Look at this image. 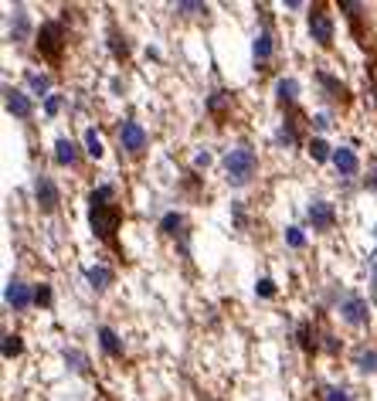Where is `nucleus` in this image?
I'll list each match as a JSON object with an SVG mask.
<instances>
[{
	"instance_id": "1",
	"label": "nucleus",
	"mask_w": 377,
	"mask_h": 401,
	"mask_svg": "<svg viewBox=\"0 0 377 401\" xmlns=\"http://www.w3.org/2000/svg\"><path fill=\"white\" fill-rule=\"evenodd\" d=\"M221 167H225V177L231 187H245L248 180L255 177V171H259V156H255L252 147H235L231 153H225Z\"/></svg>"
},
{
	"instance_id": "2",
	"label": "nucleus",
	"mask_w": 377,
	"mask_h": 401,
	"mask_svg": "<svg viewBox=\"0 0 377 401\" xmlns=\"http://www.w3.org/2000/svg\"><path fill=\"white\" fill-rule=\"evenodd\" d=\"M89 225H92L95 238L116 242V228L123 225V208L119 204H92L89 208Z\"/></svg>"
},
{
	"instance_id": "3",
	"label": "nucleus",
	"mask_w": 377,
	"mask_h": 401,
	"mask_svg": "<svg viewBox=\"0 0 377 401\" xmlns=\"http://www.w3.org/2000/svg\"><path fill=\"white\" fill-rule=\"evenodd\" d=\"M65 44H68V31H65V24H61V20H44L41 31H38L41 58H48V61H61Z\"/></svg>"
},
{
	"instance_id": "4",
	"label": "nucleus",
	"mask_w": 377,
	"mask_h": 401,
	"mask_svg": "<svg viewBox=\"0 0 377 401\" xmlns=\"http://www.w3.org/2000/svg\"><path fill=\"white\" fill-rule=\"evenodd\" d=\"M147 143H150V133L136 119H123L119 123V147L130 153V156H140V153L147 150Z\"/></svg>"
},
{
	"instance_id": "5",
	"label": "nucleus",
	"mask_w": 377,
	"mask_h": 401,
	"mask_svg": "<svg viewBox=\"0 0 377 401\" xmlns=\"http://www.w3.org/2000/svg\"><path fill=\"white\" fill-rule=\"evenodd\" d=\"M309 35H313V41L320 48H330L333 38H337V24H333V18L323 7H313V14H309Z\"/></svg>"
},
{
	"instance_id": "6",
	"label": "nucleus",
	"mask_w": 377,
	"mask_h": 401,
	"mask_svg": "<svg viewBox=\"0 0 377 401\" xmlns=\"http://www.w3.org/2000/svg\"><path fill=\"white\" fill-rule=\"evenodd\" d=\"M306 218H309V225L316 231H330L337 225V211L330 201H323V197H313L309 201V208H306Z\"/></svg>"
},
{
	"instance_id": "7",
	"label": "nucleus",
	"mask_w": 377,
	"mask_h": 401,
	"mask_svg": "<svg viewBox=\"0 0 377 401\" xmlns=\"http://www.w3.org/2000/svg\"><path fill=\"white\" fill-rule=\"evenodd\" d=\"M340 316H343L350 326H367V320H371L367 300H364V296H357V292L343 296V303H340Z\"/></svg>"
},
{
	"instance_id": "8",
	"label": "nucleus",
	"mask_w": 377,
	"mask_h": 401,
	"mask_svg": "<svg viewBox=\"0 0 377 401\" xmlns=\"http://www.w3.org/2000/svg\"><path fill=\"white\" fill-rule=\"evenodd\" d=\"M35 197H38V208L44 214H51L58 208V201H61V191H58V184L48 177V173H38L35 177Z\"/></svg>"
},
{
	"instance_id": "9",
	"label": "nucleus",
	"mask_w": 377,
	"mask_h": 401,
	"mask_svg": "<svg viewBox=\"0 0 377 401\" xmlns=\"http://www.w3.org/2000/svg\"><path fill=\"white\" fill-rule=\"evenodd\" d=\"M4 102H7V113L18 116V119H31L35 116V102L27 99V92H20L14 85H4Z\"/></svg>"
},
{
	"instance_id": "10",
	"label": "nucleus",
	"mask_w": 377,
	"mask_h": 401,
	"mask_svg": "<svg viewBox=\"0 0 377 401\" xmlns=\"http://www.w3.org/2000/svg\"><path fill=\"white\" fill-rule=\"evenodd\" d=\"M7 38L20 44V41L31 38V18L24 7H11V18H7Z\"/></svg>"
},
{
	"instance_id": "11",
	"label": "nucleus",
	"mask_w": 377,
	"mask_h": 401,
	"mask_svg": "<svg viewBox=\"0 0 377 401\" xmlns=\"http://www.w3.org/2000/svg\"><path fill=\"white\" fill-rule=\"evenodd\" d=\"M4 300H7V306L11 309H27V306L35 303V292H31V286L27 283H20V279H11L7 283V289H4Z\"/></svg>"
},
{
	"instance_id": "12",
	"label": "nucleus",
	"mask_w": 377,
	"mask_h": 401,
	"mask_svg": "<svg viewBox=\"0 0 377 401\" xmlns=\"http://www.w3.org/2000/svg\"><path fill=\"white\" fill-rule=\"evenodd\" d=\"M333 167H337L340 177H357L360 173V156L350 147H337L333 150Z\"/></svg>"
},
{
	"instance_id": "13",
	"label": "nucleus",
	"mask_w": 377,
	"mask_h": 401,
	"mask_svg": "<svg viewBox=\"0 0 377 401\" xmlns=\"http://www.w3.org/2000/svg\"><path fill=\"white\" fill-rule=\"evenodd\" d=\"M252 51H255V61H259V68H265V61L276 55V38H272V31L262 27L259 35H255V44H252Z\"/></svg>"
},
{
	"instance_id": "14",
	"label": "nucleus",
	"mask_w": 377,
	"mask_h": 401,
	"mask_svg": "<svg viewBox=\"0 0 377 401\" xmlns=\"http://www.w3.org/2000/svg\"><path fill=\"white\" fill-rule=\"evenodd\" d=\"M231 106H235V99H231V92H225V89H218V92H211L208 96V113L221 123L228 113H231Z\"/></svg>"
},
{
	"instance_id": "15",
	"label": "nucleus",
	"mask_w": 377,
	"mask_h": 401,
	"mask_svg": "<svg viewBox=\"0 0 377 401\" xmlns=\"http://www.w3.org/2000/svg\"><path fill=\"white\" fill-rule=\"evenodd\" d=\"M55 164H61V167H75L78 164V147L75 140H68V136H61L55 143Z\"/></svg>"
},
{
	"instance_id": "16",
	"label": "nucleus",
	"mask_w": 377,
	"mask_h": 401,
	"mask_svg": "<svg viewBox=\"0 0 377 401\" xmlns=\"http://www.w3.org/2000/svg\"><path fill=\"white\" fill-rule=\"evenodd\" d=\"M99 347H102L109 357H123V337L116 333L113 326H99Z\"/></svg>"
},
{
	"instance_id": "17",
	"label": "nucleus",
	"mask_w": 377,
	"mask_h": 401,
	"mask_svg": "<svg viewBox=\"0 0 377 401\" xmlns=\"http://www.w3.org/2000/svg\"><path fill=\"white\" fill-rule=\"evenodd\" d=\"M24 82H27V89L35 92V96H51V78L44 75V72H38V68H27L24 72Z\"/></svg>"
},
{
	"instance_id": "18",
	"label": "nucleus",
	"mask_w": 377,
	"mask_h": 401,
	"mask_svg": "<svg viewBox=\"0 0 377 401\" xmlns=\"http://www.w3.org/2000/svg\"><path fill=\"white\" fill-rule=\"evenodd\" d=\"M85 279H89V286L95 289V292H102V289H109L113 286V269H106V266H92V269H85Z\"/></svg>"
},
{
	"instance_id": "19",
	"label": "nucleus",
	"mask_w": 377,
	"mask_h": 401,
	"mask_svg": "<svg viewBox=\"0 0 377 401\" xmlns=\"http://www.w3.org/2000/svg\"><path fill=\"white\" fill-rule=\"evenodd\" d=\"M316 82L326 89V96H330V99H340V102H347V99H350V96H347V85H343V82H337L330 72H316Z\"/></svg>"
},
{
	"instance_id": "20",
	"label": "nucleus",
	"mask_w": 377,
	"mask_h": 401,
	"mask_svg": "<svg viewBox=\"0 0 377 401\" xmlns=\"http://www.w3.org/2000/svg\"><path fill=\"white\" fill-rule=\"evenodd\" d=\"M276 99H279L283 106H292V102L299 99V82H296V78H279V82H276Z\"/></svg>"
},
{
	"instance_id": "21",
	"label": "nucleus",
	"mask_w": 377,
	"mask_h": 401,
	"mask_svg": "<svg viewBox=\"0 0 377 401\" xmlns=\"http://www.w3.org/2000/svg\"><path fill=\"white\" fill-rule=\"evenodd\" d=\"M354 364H357L360 374H377V350H374V347H360L357 357H354Z\"/></svg>"
},
{
	"instance_id": "22",
	"label": "nucleus",
	"mask_w": 377,
	"mask_h": 401,
	"mask_svg": "<svg viewBox=\"0 0 377 401\" xmlns=\"http://www.w3.org/2000/svg\"><path fill=\"white\" fill-rule=\"evenodd\" d=\"M306 147H309V156H313L316 164H326V160H333V150H330V143H326L323 136H313Z\"/></svg>"
},
{
	"instance_id": "23",
	"label": "nucleus",
	"mask_w": 377,
	"mask_h": 401,
	"mask_svg": "<svg viewBox=\"0 0 377 401\" xmlns=\"http://www.w3.org/2000/svg\"><path fill=\"white\" fill-rule=\"evenodd\" d=\"M160 231H163V235H180V231H184V214H180V211H167V214L160 218Z\"/></svg>"
},
{
	"instance_id": "24",
	"label": "nucleus",
	"mask_w": 377,
	"mask_h": 401,
	"mask_svg": "<svg viewBox=\"0 0 377 401\" xmlns=\"http://www.w3.org/2000/svg\"><path fill=\"white\" fill-rule=\"evenodd\" d=\"M85 153H89L92 160H99V156L106 153V147H102V136H99V130H85Z\"/></svg>"
},
{
	"instance_id": "25",
	"label": "nucleus",
	"mask_w": 377,
	"mask_h": 401,
	"mask_svg": "<svg viewBox=\"0 0 377 401\" xmlns=\"http://www.w3.org/2000/svg\"><path fill=\"white\" fill-rule=\"evenodd\" d=\"M113 197H116L113 184H99V187L89 194V204H113Z\"/></svg>"
},
{
	"instance_id": "26",
	"label": "nucleus",
	"mask_w": 377,
	"mask_h": 401,
	"mask_svg": "<svg viewBox=\"0 0 377 401\" xmlns=\"http://www.w3.org/2000/svg\"><path fill=\"white\" fill-rule=\"evenodd\" d=\"M20 350H24V344H20L18 333H4V357H7V361H14Z\"/></svg>"
},
{
	"instance_id": "27",
	"label": "nucleus",
	"mask_w": 377,
	"mask_h": 401,
	"mask_svg": "<svg viewBox=\"0 0 377 401\" xmlns=\"http://www.w3.org/2000/svg\"><path fill=\"white\" fill-rule=\"evenodd\" d=\"M119 38H123L119 31H109V48H113V55L119 58V61H126V58H130V44L119 41Z\"/></svg>"
},
{
	"instance_id": "28",
	"label": "nucleus",
	"mask_w": 377,
	"mask_h": 401,
	"mask_svg": "<svg viewBox=\"0 0 377 401\" xmlns=\"http://www.w3.org/2000/svg\"><path fill=\"white\" fill-rule=\"evenodd\" d=\"M296 140H299V130H296V123H292V119H285L283 130H279V143H283V147H292Z\"/></svg>"
},
{
	"instance_id": "29",
	"label": "nucleus",
	"mask_w": 377,
	"mask_h": 401,
	"mask_svg": "<svg viewBox=\"0 0 377 401\" xmlns=\"http://www.w3.org/2000/svg\"><path fill=\"white\" fill-rule=\"evenodd\" d=\"M65 361H68L72 371H89V357L82 350H65Z\"/></svg>"
},
{
	"instance_id": "30",
	"label": "nucleus",
	"mask_w": 377,
	"mask_h": 401,
	"mask_svg": "<svg viewBox=\"0 0 377 401\" xmlns=\"http://www.w3.org/2000/svg\"><path fill=\"white\" fill-rule=\"evenodd\" d=\"M367 279H371V300L377 306V249L371 252V262H367Z\"/></svg>"
},
{
	"instance_id": "31",
	"label": "nucleus",
	"mask_w": 377,
	"mask_h": 401,
	"mask_svg": "<svg viewBox=\"0 0 377 401\" xmlns=\"http://www.w3.org/2000/svg\"><path fill=\"white\" fill-rule=\"evenodd\" d=\"M285 242H289L292 249H306V235H302V228H296V225L285 228Z\"/></svg>"
},
{
	"instance_id": "32",
	"label": "nucleus",
	"mask_w": 377,
	"mask_h": 401,
	"mask_svg": "<svg viewBox=\"0 0 377 401\" xmlns=\"http://www.w3.org/2000/svg\"><path fill=\"white\" fill-rule=\"evenodd\" d=\"M61 106H65V99H61V96H55V92H51V96L44 99V116H48V119H55V116L61 113Z\"/></svg>"
},
{
	"instance_id": "33",
	"label": "nucleus",
	"mask_w": 377,
	"mask_h": 401,
	"mask_svg": "<svg viewBox=\"0 0 377 401\" xmlns=\"http://www.w3.org/2000/svg\"><path fill=\"white\" fill-rule=\"evenodd\" d=\"M323 401H354V398H350L347 388H326V391H323Z\"/></svg>"
},
{
	"instance_id": "34",
	"label": "nucleus",
	"mask_w": 377,
	"mask_h": 401,
	"mask_svg": "<svg viewBox=\"0 0 377 401\" xmlns=\"http://www.w3.org/2000/svg\"><path fill=\"white\" fill-rule=\"evenodd\" d=\"M177 11H180V14H201V11H208V7H204V4H197V0H180V4H177Z\"/></svg>"
},
{
	"instance_id": "35",
	"label": "nucleus",
	"mask_w": 377,
	"mask_h": 401,
	"mask_svg": "<svg viewBox=\"0 0 377 401\" xmlns=\"http://www.w3.org/2000/svg\"><path fill=\"white\" fill-rule=\"evenodd\" d=\"M255 292L265 296V300H272V296H276V283H272V279H259V283H255Z\"/></svg>"
},
{
	"instance_id": "36",
	"label": "nucleus",
	"mask_w": 377,
	"mask_h": 401,
	"mask_svg": "<svg viewBox=\"0 0 377 401\" xmlns=\"http://www.w3.org/2000/svg\"><path fill=\"white\" fill-rule=\"evenodd\" d=\"M208 167H211V153L201 150L197 156H194V171H208Z\"/></svg>"
},
{
	"instance_id": "37",
	"label": "nucleus",
	"mask_w": 377,
	"mask_h": 401,
	"mask_svg": "<svg viewBox=\"0 0 377 401\" xmlns=\"http://www.w3.org/2000/svg\"><path fill=\"white\" fill-rule=\"evenodd\" d=\"M35 303H38V306H48V303H51V289H48V286H38V289H35Z\"/></svg>"
},
{
	"instance_id": "38",
	"label": "nucleus",
	"mask_w": 377,
	"mask_h": 401,
	"mask_svg": "<svg viewBox=\"0 0 377 401\" xmlns=\"http://www.w3.org/2000/svg\"><path fill=\"white\" fill-rule=\"evenodd\" d=\"M313 126H316V130H330V116L316 113V116H313Z\"/></svg>"
}]
</instances>
